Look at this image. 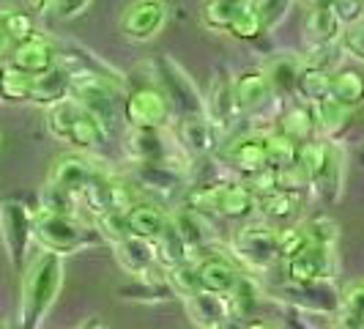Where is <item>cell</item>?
Listing matches in <instances>:
<instances>
[{
	"mask_svg": "<svg viewBox=\"0 0 364 329\" xmlns=\"http://www.w3.org/2000/svg\"><path fill=\"white\" fill-rule=\"evenodd\" d=\"M277 189H279V192H288V195H299V198H301L307 189H312L307 170H304L299 162L279 167V170H277Z\"/></svg>",
	"mask_w": 364,
	"mask_h": 329,
	"instance_id": "cell-41",
	"label": "cell"
},
{
	"mask_svg": "<svg viewBox=\"0 0 364 329\" xmlns=\"http://www.w3.org/2000/svg\"><path fill=\"white\" fill-rule=\"evenodd\" d=\"M328 96L343 105V108L353 110L356 105L364 102V77L356 69H340V72H331L328 77Z\"/></svg>",
	"mask_w": 364,
	"mask_h": 329,
	"instance_id": "cell-28",
	"label": "cell"
},
{
	"mask_svg": "<svg viewBox=\"0 0 364 329\" xmlns=\"http://www.w3.org/2000/svg\"><path fill=\"white\" fill-rule=\"evenodd\" d=\"M288 283L293 286H310V283H328L337 272V256L334 247L326 244H310L301 256L285 263Z\"/></svg>",
	"mask_w": 364,
	"mask_h": 329,
	"instance_id": "cell-9",
	"label": "cell"
},
{
	"mask_svg": "<svg viewBox=\"0 0 364 329\" xmlns=\"http://www.w3.org/2000/svg\"><path fill=\"white\" fill-rule=\"evenodd\" d=\"M69 91H72V72L63 69V66H55L53 72L41 74V77L33 80V96H31V102L44 105V108H53L58 102L69 99Z\"/></svg>",
	"mask_w": 364,
	"mask_h": 329,
	"instance_id": "cell-26",
	"label": "cell"
},
{
	"mask_svg": "<svg viewBox=\"0 0 364 329\" xmlns=\"http://www.w3.org/2000/svg\"><path fill=\"white\" fill-rule=\"evenodd\" d=\"M219 135L214 124L205 118V115H186L178 129V146L186 154H195V157H205L211 154L219 143Z\"/></svg>",
	"mask_w": 364,
	"mask_h": 329,
	"instance_id": "cell-21",
	"label": "cell"
},
{
	"mask_svg": "<svg viewBox=\"0 0 364 329\" xmlns=\"http://www.w3.org/2000/svg\"><path fill=\"white\" fill-rule=\"evenodd\" d=\"M105 137H107V132H105V127L93 118V115H88L85 110L80 113V118L74 121L72 132H69V137H66V143L72 148H77V151H91V148H96L99 143H105Z\"/></svg>",
	"mask_w": 364,
	"mask_h": 329,
	"instance_id": "cell-34",
	"label": "cell"
},
{
	"mask_svg": "<svg viewBox=\"0 0 364 329\" xmlns=\"http://www.w3.org/2000/svg\"><path fill=\"white\" fill-rule=\"evenodd\" d=\"M11 50H14V41L9 38V33H6V31H3V25H0V61H3V58H9Z\"/></svg>",
	"mask_w": 364,
	"mask_h": 329,
	"instance_id": "cell-53",
	"label": "cell"
},
{
	"mask_svg": "<svg viewBox=\"0 0 364 329\" xmlns=\"http://www.w3.org/2000/svg\"><path fill=\"white\" fill-rule=\"evenodd\" d=\"M340 36H343V25L334 17L331 6H315L307 14V22H304L307 47H337Z\"/></svg>",
	"mask_w": 364,
	"mask_h": 329,
	"instance_id": "cell-23",
	"label": "cell"
},
{
	"mask_svg": "<svg viewBox=\"0 0 364 329\" xmlns=\"http://www.w3.org/2000/svg\"><path fill=\"white\" fill-rule=\"evenodd\" d=\"M257 195L247 182H219L217 184V217L250 219L255 214Z\"/></svg>",
	"mask_w": 364,
	"mask_h": 329,
	"instance_id": "cell-19",
	"label": "cell"
},
{
	"mask_svg": "<svg viewBox=\"0 0 364 329\" xmlns=\"http://www.w3.org/2000/svg\"><path fill=\"white\" fill-rule=\"evenodd\" d=\"M328 77L331 72H321V69H304L299 77V96L307 105H318L328 99Z\"/></svg>",
	"mask_w": 364,
	"mask_h": 329,
	"instance_id": "cell-39",
	"label": "cell"
},
{
	"mask_svg": "<svg viewBox=\"0 0 364 329\" xmlns=\"http://www.w3.org/2000/svg\"><path fill=\"white\" fill-rule=\"evenodd\" d=\"M33 80H36V77L19 72L17 66L6 63V66L0 69V99H3V102H11V105H17V102H31V96H33Z\"/></svg>",
	"mask_w": 364,
	"mask_h": 329,
	"instance_id": "cell-31",
	"label": "cell"
},
{
	"mask_svg": "<svg viewBox=\"0 0 364 329\" xmlns=\"http://www.w3.org/2000/svg\"><path fill=\"white\" fill-rule=\"evenodd\" d=\"M211 329H247V318H238V315H225L222 321H217Z\"/></svg>",
	"mask_w": 364,
	"mask_h": 329,
	"instance_id": "cell-51",
	"label": "cell"
},
{
	"mask_svg": "<svg viewBox=\"0 0 364 329\" xmlns=\"http://www.w3.org/2000/svg\"><path fill=\"white\" fill-rule=\"evenodd\" d=\"M124 214H127L129 236L151 239V241L162 234L167 219H170V214L164 209H159L156 203L151 201H134Z\"/></svg>",
	"mask_w": 364,
	"mask_h": 329,
	"instance_id": "cell-22",
	"label": "cell"
},
{
	"mask_svg": "<svg viewBox=\"0 0 364 329\" xmlns=\"http://www.w3.org/2000/svg\"><path fill=\"white\" fill-rule=\"evenodd\" d=\"M285 137H291L296 143H307L318 135V124H315V110L307 102H293L291 108L279 115V127Z\"/></svg>",
	"mask_w": 364,
	"mask_h": 329,
	"instance_id": "cell-25",
	"label": "cell"
},
{
	"mask_svg": "<svg viewBox=\"0 0 364 329\" xmlns=\"http://www.w3.org/2000/svg\"><path fill=\"white\" fill-rule=\"evenodd\" d=\"M74 102L85 110L88 115H93L105 132H115L118 127V118H121V108H118V99L109 88V83L102 74L93 72H77L72 74V91H69Z\"/></svg>",
	"mask_w": 364,
	"mask_h": 329,
	"instance_id": "cell-3",
	"label": "cell"
},
{
	"mask_svg": "<svg viewBox=\"0 0 364 329\" xmlns=\"http://www.w3.org/2000/svg\"><path fill=\"white\" fill-rule=\"evenodd\" d=\"M279 296L299 308V310L307 313H323V315H337L340 313V296L337 291L328 286V283H310V286H293L288 283Z\"/></svg>",
	"mask_w": 364,
	"mask_h": 329,
	"instance_id": "cell-15",
	"label": "cell"
},
{
	"mask_svg": "<svg viewBox=\"0 0 364 329\" xmlns=\"http://www.w3.org/2000/svg\"><path fill=\"white\" fill-rule=\"evenodd\" d=\"M154 241H156V256H159V263L164 269H173L183 261H189V247H186V241L181 239V234L176 231V225L170 219H167L164 231Z\"/></svg>",
	"mask_w": 364,
	"mask_h": 329,
	"instance_id": "cell-32",
	"label": "cell"
},
{
	"mask_svg": "<svg viewBox=\"0 0 364 329\" xmlns=\"http://www.w3.org/2000/svg\"><path fill=\"white\" fill-rule=\"evenodd\" d=\"M228 299V310L230 315H238V318H252L257 310V302H260V291H257V286L247 277V274H241V280L236 283V288L225 296Z\"/></svg>",
	"mask_w": 364,
	"mask_h": 329,
	"instance_id": "cell-35",
	"label": "cell"
},
{
	"mask_svg": "<svg viewBox=\"0 0 364 329\" xmlns=\"http://www.w3.org/2000/svg\"><path fill=\"white\" fill-rule=\"evenodd\" d=\"M312 241L304 231V225H288V228H279L277 231V258L282 263L293 261L296 256H301Z\"/></svg>",
	"mask_w": 364,
	"mask_h": 329,
	"instance_id": "cell-37",
	"label": "cell"
},
{
	"mask_svg": "<svg viewBox=\"0 0 364 329\" xmlns=\"http://www.w3.org/2000/svg\"><path fill=\"white\" fill-rule=\"evenodd\" d=\"M186 299V313L189 318L203 329H211L217 321H222L228 315V299L219 296V293H208V291H198L183 296Z\"/></svg>",
	"mask_w": 364,
	"mask_h": 329,
	"instance_id": "cell-27",
	"label": "cell"
},
{
	"mask_svg": "<svg viewBox=\"0 0 364 329\" xmlns=\"http://www.w3.org/2000/svg\"><path fill=\"white\" fill-rule=\"evenodd\" d=\"M255 214L266 225L272 228H288V225H296V219L301 214V198L299 195H288V192H266V195H257V206Z\"/></svg>",
	"mask_w": 364,
	"mask_h": 329,
	"instance_id": "cell-20",
	"label": "cell"
},
{
	"mask_svg": "<svg viewBox=\"0 0 364 329\" xmlns=\"http://www.w3.org/2000/svg\"><path fill=\"white\" fill-rule=\"evenodd\" d=\"M222 160L247 182L250 176L269 167V135H263V132L238 135L230 143L222 146Z\"/></svg>",
	"mask_w": 364,
	"mask_h": 329,
	"instance_id": "cell-6",
	"label": "cell"
},
{
	"mask_svg": "<svg viewBox=\"0 0 364 329\" xmlns=\"http://www.w3.org/2000/svg\"><path fill=\"white\" fill-rule=\"evenodd\" d=\"M85 206L91 209L93 214H107V212H127L132 203L137 201L132 187L124 184L121 179H112L107 173H96L91 179V184L82 189L80 195Z\"/></svg>",
	"mask_w": 364,
	"mask_h": 329,
	"instance_id": "cell-11",
	"label": "cell"
},
{
	"mask_svg": "<svg viewBox=\"0 0 364 329\" xmlns=\"http://www.w3.org/2000/svg\"><path fill=\"white\" fill-rule=\"evenodd\" d=\"M124 115L132 129H164L170 118V99L156 85H140L129 91Z\"/></svg>",
	"mask_w": 364,
	"mask_h": 329,
	"instance_id": "cell-5",
	"label": "cell"
},
{
	"mask_svg": "<svg viewBox=\"0 0 364 329\" xmlns=\"http://www.w3.org/2000/svg\"><path fill=\"white\" fill-rule=\"evenodd\" d=\"M0 236L11 258V266L17 272H25L28 247L33 239V214L22 203H0Z\"/></svg>",
	"mask_w": 364,
	"mask_h": 329,
	"instance_id": "cell-4",
	"label": "cell"
},
{
	"mask_svg": "<svg viewBox=\"0 0 364 329\" xmlns=\"http://www.w3.org/2000/svg\"><path fill=\"white\" fill-rule=\"evenodd\" d=\"M33 236L47 253H55V256H72L77 250L93 244L96 239H102L99 231L88 228L72 214H53L41 209L33 214Z\"/></svg>",
	"mask_w": 364,
	"mask_h": 329,
	"instance_id": "cell-2",
	"label": "cell"
},
{
	"mask_svg": "<svg viewBox=\"0 0 364 329\" xmlns=\"http://www.w3.org/2000/svg\"><path fill=\"white\" fill-rule=\"evenodd\" d=\"M53 9V0H25V11L28 14H44Z\"/></svg>",
	"mask_w": 364,
	"mask_h": 329,
	"instance_id": "cell-52",
	"label": "cell"
},
{
	"mask_svg": "<svg viewBox=\"0 0 364 329\" xmlns=\"http://www.w3.org/2000/svg\"><path fill=\"white\" fill-rule=\"evenodd\" d=\"M331 11L334 17L340 19V25L353 31L364 22V3L362 0H334L331 3Z\"/></svg>",
	"mask_w": 364,
	"mask_h": 329,
	"instance_id": "cell-46",
	"label": "cell"
},
{
	"mask_svg": "<svg viewBox=\"0 0 364 329\" xmlns=\"http://www.w3.org/2000/svg\"><path fill=\"white\" fill-rule=\"evenodd\" d=\"M299 157V143L285 137L282 132H269V167L279 170L285 164H293Z\"/></svg>",
	"mask_w": 364,
	"mask_h": 329,
	"instance_id": "cell-43",
	"label": "cell"
},
{
	"mask_svg": "<svg viewBox=\"0 0 364 329\" xmlns=\"http://www.w3.org/2000/svg\"><path fill=\"white\" fill-rule=\"evenodd\" d=\"M80 113H82V108L74 99H63V102L53 105V108L47 110V132L53 135L55 140H63L66 143V137L72 132L74 121L80 118Z\"/></svg>",
	"mask_w": 364,
	"mask_h": 329,
	"instance_id": "cell-36",
	"label": "cell"
},
{
	"mask_svg": "<svg viewBox=\"0 0 364 329\" xmlns=\"http://www.w3.org/2000/svg\"><path fill=\"white\" fill-rule=\"evenodd\" d=\"M74 203H77V195L60 189V187H53L47 184L44 192H41V212H53V214H72L77 217L74 212Z\"/></svg>",
	"mask_w": 364,
	"mask_h": 329,
	"instance_id": "cell-44",
	"label": "cell"
},
{
	"mask_svg": "<svg viewBox=\"0 0 364 329\" xmlns=\"http://www.w3.org/2000/svg\"><path fill=\"white\" fill-rule=\"evenodd\" d=\"M118 293L124 299H134V302H164V299H173L176 291L170 288L167 277H146V280H132L129 286L118 288Z\"/></svg>",
	"mask_w": 364,
	"mask_h": 329,
	"instance_id": "cell-33",
	"label": "cell"
},
{
	"mask_svg": "<svg viewBox=\"0 0 364 329\" xmlns=\"http://www.w3.org/2000/svg\"><path fill=\"white\" fill-rule=\"evenodd\" d=\"M250 6V0H205L203 3V25L217 31V33H228L236 17Z\"/></svg>",
	"mask_w": 364,
	"mask_h": 329,
	"instance_id": "cell-30",
	"label": "cell"
},
{
	"mask_svg": "<svg viewBox=\"0 0 364 329\" xmlns=\"http://www.w3.org/2000/svg\"><path fill=\"white\" fill-rule=\"evenodd\" d=\"M228 33L233 38H241V41H257L263 33H269L266 25H263V19H260V14H257V9L252 6V0H250V6L236 17V22L230 25Z\"/></svg>",
	"mask_w": 364,
	"mask_h": 329,
	"instance_id": "cell-40",
	"label": "cell"
},
{
	"mask_svg": "<svg viewBox=\"0 0 364 329\" xmlns=\"http://www.w3.org/2000/svg\"><path fill=\"white\" fill-rule=\"evenodd\" d=\"M203 110H205V118L214 124L219 135L230 132L238 115V108L236 91H233V74L228 72L225 66H219L217 74L211 77V88H208V96L203 99Z\"/></svg>",
	"mask_w": 364,
	"mask_h": 329,
	"instance_id": "cell-10",
	"label": "cell"
},
{
	"mask_svg": "<svg viewBox=\"0 0 364 329\" xmlns=\"http://www.w3.org/2000/svg\"><path fill=\"white\" fill-rule=\"evenodd\" d=\"M247 329H274L269 321H255V318H250L247 321Z\"/></svg>",
	"mask_w": 364,
	"mask_h": 329,
	"instance_id": "cell-55",
	"label": "cell"
},
{
	"mask_svg": "<svg viewBox=\"0 0 364 329\" xmlns=\"http://www.w3.org/2000/svg\"><path fill=\"white\" fill-rule=\"evenodd\" d=\"M312 110H315L318 135H323V140H328V143H334L350 127V110L337 105L331 96L323 99V102H318V105H312Z\"/></svg>",
	"mask_w": 364,
	"mask_h": 329,
	"instance_id": "cell-29",
	"label": "cell"
},
{
	"mask_svg": "<svg viewBox=\"0 0 364 329\" xmlns=\"http://www.w3.org/2000/svg\"><path fill=\"white\" fill-rule=\"evenodd\" d=\"M167 283L176 291V296H189V293L203 291L200 277H198V266H195L192 258L178 263V266H173V269H167Z\"/></svg>",
	"mask_w": 364,
	"mask_h": 329,
	"instance_id": "cell-38",
	"label": "cell"
},
{
	"mask_svg": "<svg viewBox=\"0 0 364 329\" xmlns=\"http://www.w3.org/2000/svg\"><path fill=\"white\" fill-rule=\"evenodd\" d=\"M0 25H3V31L9 33V38H11L14 44L36 36L33 14H28V11H0Z\"/></svg>",
	"mask_w": 364,
	"mask_h": 329,
	"instance_id": "cell-42",
	"label": "cell"
},
{
	"mask_svg": "<svg viewBox=\"0 0 364 329\" xmlns=\"http://www.w3.org/2000/svg\"><path fill=\"white\" fill-rule=\"evenodd\" d=\"M9 63L17 66L19 72L31 74V77H41V74L53 72L55 66H58V47L50 38L36 33L28 41L14 44V50L9 55Z\"/></svg>",
	"mask_w": 364,
	"mask_h": 329,
	"instance_id": "cell-13",
	"label": "cell"
},
{
	"mask_svg": "<svg viewBox=\"0 0 364 329\" xmlns=\"http://www.w3.org/2000/svg\"><path fill=\"white\" fill-rule=\"evenodd\" d=\"M99 236L109 239L112 244H115V241H121L124 236H129L127 214H124V212H107V214H99Z\"/></svg>",
	"mask_w": 364,
	"mask_h": 329,
	"instance_id": "cell-49",
	"label": "cell"
},
{
	"mask_svg": "<svg viewBox=\"0 0 364 329\" xmlns=\"http://www.w3.org/2000/svg\"><path fill=\"white\" fill-rule=\"evenodd\" d=\"M88 3H91V0H53V11L60 19H72V17H77L80 11H85Z\"/></svg>",
	"mask_w": 364,
	"mask_h": 329,
	"instance_id": "cell-50",
	"label": "cell"
},
{
	"mask_svg": "<svg viewBox=\"0 0 364 329\" xmlns=\"http://www.w3.org/2000/svg\"><path fill=\"white\" fill-rule=\"evenodd\" d=\"M266 77H269V85L277 99H293L299 96V77L304 72L301 66V55L296 53H274L266 66H260Z\"/></svg>",
	"mask_w": 364,
	"mask_h": 329,
	"instance_id": "cell-18",
	"label": "cell"
},
{
	"mask_svg": "<svg viewBox=\"0 0 364 329\" xmlns=\"http://www.w3.org/2000/svg\"><path fill=\"white\" fill-rule=\"evenodd\" d=\"M346 318L364 321V283H353L343 296H340V313Z\"/></svg>",
	"mask_w": 364,
	"mask_h": 329,
	"instance_id": "cell-48",
	"label": "cell"
},
{
	"mask_svg": "<svg viewBox=\"0 0 364 329\" xmlns=\"http://www.w3.org/2000/svg\"><path fill=\"white\" fill-rule=\"evenodd\" d=\"M115 247V258L124 266V272L132 274L134 280H146V277H167V269L159 263L156 256V241L137 236H124L121 241L112 244Z\"/></svg>",
	"mask_w": 364,
	"mask_h": 329,
	"instance_id": "cell-8",
	"label": "cell"
},
{
	"mask_svg": "<svg viewBox=\"0 0 364 329\" xmlns=\"http://www.w3.org/2000/svg\"><path fill=\"white\" fill-rule=\"evenodd\" d=\"M343 182H346V157H343L340 148L331 143V146H328L326 162H323V170L318 173L312 189H315L328 206H334V203L343 198Z\"/></svg>",
	"mask_w": 364,
	"mask_h": 329,
	"instance_id": "cell-24",
	"label": "cell"
},
{
	"mask_svg": "<svg viewBox=\"0 0 364 329\" xmlns=\"http://www.w3.org/2000/svg\"><path fill=\"white\" fill-rule=\"evenodd\" d=\"M82 329H107L105 324H99V321H91V324H85Z\"/></svg>",
	"mask_w": 364,
	"mask_h": 329,
	"instance_id": "cell-56",
	"label": "cell"
},
{
	"mask_svg": "<svg viewBox=\"0 0 364 329\" xmlns=\"http://www.w3.org/2000/svg\"><path fill=\"white\" fill-rule=\"evenodd\" d=\"M233 247L241 261H247L252 269H272L277 258V228L260 222L244 225L233 239Z\"/></svg>",
	"mask_w": 364,
	"mask_h": 329,
	"instance_id": "cell-7",
	"label": "cell"
},
{
	"mask_svg": "<svg viewBox=\"0 0 364 329\" xmlns=\"http://www.w3.org/2000/svg\"><path fill=\"white\" fill-rule=\"evenodd\" d=\"M293 3L296 0H252V6L257 9V14L266 25V31H272L274 25H279L282 19L288 17Z\"/></svg>",
	"mask_w": 364,
	"mask_h": 329,
	"instance_id": "cell-45",
	"label": "cell"
},
{
	"mask_svg": "<svg viewBox=\"0 0 364 329\" xmlns=\"http://www.w3.org/2000/svg\"><path fill=\"white\" fill-rule=\"evenodd\" d=\"M167 14L164 0H134L121 17V31L132 41H148L164 28Z\"/></svg>",
	"mask_w": 364,
	"mask_h": 329,
	"instance_id": "cell-12",
	"label": "cell"
},
{
	"mask_svg": "<svg viewBox=\"0 0 364 329\" xmlns=\"http://www.w3.org/2000/svg\"><path fill=\"white\" fill-rule=\"evenodd\" d=\"M233 91H236V108L244 115L260 113L272 105V85L263 69H244V72L233 77Z\"/></svg>",
	"mask_w": 364,
	"mask_h": 329,
	"instance_id": "cell-16",
	"label": "cell"
},
{
	"mask_svg": "<svg viewBox=\"0 0 364 329\" xmlns=\"http://www.w3.org/2000/svg\"><path fill=\"white\" fill-rule=\"evenodd\" d=\"M63 283V261L55 253H38L22 272L19 329H38L58 299Z\"/></svg>",
	"mask_w": 364,
	"mask_h": 329,
	"instance_id": "cell-1",
	"label": "cell"
},
{
	"mask_svg": "<svg viewBox=\"0 0 364 329\" xmlns=\"http://www.w3.org/2000/svg\"><path fill=\"white\" fill-rule=\"evenodd\" d=\"M362 162H364V151H362Z\"/></svg>",
	"mask_w": 364,
	"mask_h": 329,
	"instance_id": "cell-57",
	"label": "cell"
},
{
	"mask_svg": "<svg viewBox=\"0 0 364 329\" xmlns=\"http://www.w3.org/2000/svg\"><path fill=\"white\" fill-rule=\"evenodd\" d=\"M0 329H6V327H0Z\"/></svg>",
	"mask_w": 364,
	"mask_h": 329,
	"instance_id": "cell-58",
	"label": "cell"
},
{
	"mask_svg": "<svg viewBox=\"0 0 364 329\" xmlns=\"http://www.w3.org/2000/svg\"><path fill=\"white\" fill-rule=\"evenodd\" d=\"M304 231L312 244H326V247L337 244V225L328 217H312L310 222H304Z\"/></svg>",
	"mask_w": 364,
	"mask_h": 329,
	"instance_id": "cell-47",
	"label": "cell"
},
{
	"mask_svg": "<svg viewBox=\"0 0 364 329\" xmlns=\"http://www.w3.org/2000/svg\"><path fill=\"white\" fill-rule=\"evenodd\" d=\"M334 324H337V329H364V321L346 318V315H334Z\"/></svg>",
	"mask_w": 364,
	"mask_h": 329,
	"instance_id": "cell-54",
	"label": "cell"
},
{
	"mask_svg": "<svg viewBox=\"0 0 364 329\" xmlns=\"http://www.w3.org/2000/svg\"><path fill=\"white\" fill-rule=\"evenodd\" d=\"M99 173V167L88 160V157H82V154H66V157H60V160H55L53 170H50V182L53 187H60V189H66V192H72V195H82V189L91 184V179Z\"/></svg>",
	"mask_w": 364,
	"mask_h": 329,
	"instance_id": "cell-17",
	"label": "cell"
},
{
	"mask_svg": "<svg viewBox=\"0 0 364 329\" xmlns=\"http://www.w3.org/2000/svg\"><path fill=\"white\" fill-rule=\"evenodd\" d=\"M195 266H198V277H200V288L208 293H219V296H228V293L236 288V283L241 280V269L222 253H205V256L192 258Z\"/></svg>",
	"mask_w": 364,
	"mask_h": 329,
	"instance_id": "cell-14",
	"label": "cell"
}]
</instances>
